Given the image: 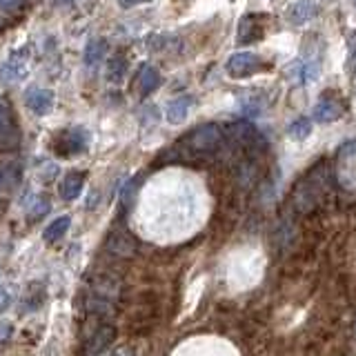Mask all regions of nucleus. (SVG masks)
<instances>
[{
  "instance_id": "obj_1",
  "label": "nucleus",
  "mask_w": 356,
  "mask_h": 356,
  "mask_svg": "<svg viewBox=\"0 0 356 356\" xmlns=\"http://www.w3.org/2000/svg\"><path fill=\"white\" fill-rule=\"evenodd\" d=\"M222 143H225V134L214 122L200 125L194 131L185 134V138L176 145V154L185 156V159H205V156H214Z\"/></svg>"
},
{
  "instance_id": "obj_2",
  "label": "nucleus",
  "mask_w": 356,
  "mask_h": 356,
  "mask_svg": "<svg viewBox=\"0 0 356 356\" xmlns=\"http://www.w3.org/2000/svg\"><path fill=\"white\" fill-rule=\"evenodd\" d=\"M327 185V170L325 163H316L312 170L300 178L292 192V207L298 214H309L318 205L323 189Z\"/></svg>"
},
{
  "instance_id": "obj_3",
  "label": "nucleus",
  "mask_w": 356,
  "mask_h": 356,
  "mask_svg": "<svg viewBox=\"0 0 356 356\" xmlns=\"http://www.w3.org/2000/svg\"><path fill=\"white\" fill-rule=\"evenodd\" d=\"M89 131L83 127H72L60 134V138L56 140V152L60 156H76L89 147Z\"/></svg>"
},
{
  "instance_id": "obj_4",
  "label": "nucleus",
  "mask_w": 356,
  "mask_h": 356,
  "mask_svg": "<svg viewBox=\"0 0 356 356\" xmlns=\"http://www.w3.org/2000/svg\"><path fill=\"white\" fill-rule=\"evenodd\" d=\"M263 67L261 58L256 54H250V51H241V54H234L232 58L227 60V72L234 76V78H245L254 72H259Z\"/></svg>"
},
{
  "instance_id": "obj_5",
  "label": "nucleus",
  "mask_w": 356,
  "mask_h": 356,
  "mask_svg": "<svg viewBox=\"0 0 356 356\" xmlns=\"http://www.w3.org/2000/svg\"><path fill=\"white\" fill-rule=\"evenodd\" d=\"M25 103L27 107L33 111V114L38 116H47L49 111L54 109V94L49 92V89H29V92L25 94Z\"/></svg>"
},
{
  "instance_id": "obj_6",
  "label": "nucleus",
  "mask_w": 356,
  "mask_h": 356,
  "mask_svg": "<svg viewBox=\"0 0 356 356\" xmlns=\"http://www.w3.org/2000/svg\"><path fill=\"white\" fill-rule=\"evenodd\" d=\"M318 14V5L314 0H294L287 9V18L292 25H303V22H309L312 18H316Z\"/></svg>"
},
{
  "instance_id": "obj_7",
  "label": "nucleus",
  "mask_w": 356,
  "mask_h": 356,
  "mask_svg": "<svg viewBox=\"0 0 356 356\" xmlns=\"http://www.w3.org/2000/svg\"><path fill=\"white\" fill-rule=\"evenodd\" d=\"M341 114H343L341 105L330 96L318 100V103L314 105V109H312V118H314L316 122H334V120L341 118Z\"/></svg>"
},
{
  "instance_id": "obj_8",
  "label": "nucleus",
  "mask_w": 356,
  "mask_h": 356,
  "mask_svg": "<svg viewBox=\"0 0 356 356\" xmlns=\"http://www.w3.org/2000/svg\"><path fill=\"white\" fill-rule=\"evenodd\" d=\"M83 185H85V174L81 172H70L67 174L63 181H60V198L63 200H74L81 196L83 192Z\"/></svg>"
},
{
  "instance_id": "obj_9",
  "label": "nucleus",
  "mask_w": 356,
  "mask_h": 356,
  "mask_svg": "<svg viewBox=\"0 0 356 356\" xmlns=\"http://www.w3.org/2000/svg\"><path fill=\"white\" fill-rule=\"evenodd\" d=\"M316 72L318 67L314 63H307V60H296L287 67V76L292 78V81H296L298 85H307L316 78Z\"/></svg>"
},
{
  "instance_id": "obj_10",
  "label": "nucleus",
  "mask_w": 356,
  "mask_h": 356,
  "mask_svg": "<svg viewBox=\"0 0 356 356\" xmlns=\"http://www.w3.org/2000/svg\"><path fill=\"white\" fill-rule=\"evenodd\" d=\"M116 330L111 325H100L96 327V332L92 334V339L87 341V352L89 354H100L103 350H107V345L114 341Z\"/></svg>"
},
{
  "instance_id": "obj_11",
  "label": "nucleus",
  "mask_w": 356,
  "mask_h": 356,
  "mask_svg": "<svg viewBox=\"0 0 356 356\" xmlns=\"http://www.w3.org/2000/svg\"><path fill=\"white\" fill-rule=\"evenodd\" d=\"M194 105V98L192 96H181L172 100L170 105H167V111H165V118L172 122V125H178V122H183L189 114V107Z\"/></svg>"
},
{
  "instance_id": "obj_12",
  "label": "nucleus",
  "mask_w": 356,
  "mask_h": 356,
  "mask_svg": "<svg viewBox=\"0 0 356 356\" xmlns=\"http://www.w3.org/2000/svg\"><path fill=\"white\" fill-rule=\"evenodd\" d=\"M163 83V78H161V72L156 70V67L152 65H145L140 74H138V89L143 94H152L154 89H159Z\"/></svg>"
},
{
  "instance_id": "obj_13",
  "label": "nucleus",
  "mask_w": 356,
  "mask_h": 356,
  "mask_svg": "<svg viewBox=\"0 0 356 356\" xmlns=\"http://www.w3.org/2000/svg\"><path fill=\"white\" fill-rule=\"evenodd\" d=\"M263 38V27L254 22V16H245L238 27V42H256Z\"/></svg>"
},
{
  "instance_id": "obj_14",
  "label": "nucleus",
  "mask_w": 356,
  "mask_h": 356,
  "mask_svg": "<svg viewBox=\"0 0 356 356\" xmlns=\"http://www.w3.org/2000/svg\"><path fill=\"white\" fill-rule=\"evenodd\" d=\"M70 225H72V218L70 216H58V218H54L47 227H44V232H42V238L47 241V243H56L58 238H63L65 234H67V229H70Z\"/></svg>"
},
{
  "instance_id": "obj_15",
  "label": "nucleus",
  "mask_w": 356,
  "mask_h": 356,
  "mask_svg": "<svg viewBox=\"0 0 356 356\" xmlns=\"http://www.w3.org/2000/svg\"><path fill=\"white\" fill-rule=\"evenodd\" d=\"M22 170L18 163H3L0 165V189H11L20 183Z\"/></svg>"
},
{
  "instance_id": "obj_16",
  "label": "nucleus",
  "mask_w": 356,
  "mask_h": 356,
  "mask_svg": "<svg viewBox=\"0 0 356 356\" xmlns=\"http://www.w3.org/2000/svg\"><path fill=\"white\" fill-rule=\"evenodd\" d=\"M11 114L9 105L0 98V143H11Z\"/></svg>"
},
{
  "instance_id": "obj_17",
  "label": "nucleus",
  "mask_w": 356,
  "mask_h": 356,
  "mask_svg": "<svg viewBox=\"0 0 356 356\" xmlns=\"http://www.w3.org/2000/svg\"><path fill=\"white\" fill-rule=\"evenodd\" d=\"M287 134H289V138H294V140H305L312 134V120L303 118V116L296 118L292 125H289Z\"/></svg>"
},
{
  "instance_id": "obj_18",
  "label": "nucleus",
  "mask_w": 356,
  "mask_h": 356,
  "mask_svg": "<svg viewBox=\"0 0 356 356\" xmlns=\"http://www.w3.org/2000/svg\"><path fill=\"white\" fill-rule=\"evenodd\" d=\"M0 76H3V81H7V83H16V81H20L22 76H25V65H20L18 60L11 58L7 65H3Z\"/></svg>"
},
{
  "instance_id": "obj_19",
  "label": "nucleus",
  "mask_w": 356,
  "mask_h": 356,
  "mask_svg": "<svg viewBox=\"0 0 356 356\" xmlns=\"http://www.w3.org/2000/svg\"><path fill=\"white\" fill-rule=\"evenodd\" d=\"M105 51H107L105 40H92V42L87 44V49H85V63H87L89 67L96 65V63L105 56Z\"/></svg>"
},
{
  "instance_id": "obj_20",
  "label": "nucleus",
  "mask_w": 356,
  "mask_h": 356,
  "mask_svg": "<svg viewBox=\"0 0 356 356\" xmlns=\"http://www.w3.org/2000/svg\"><path fill=\"white\" fill-rule=\"evenodd\" d=\"M125 72H127V60L122 58V56H114V58H109V65H107L109 81H122Z\"/></svg>"
},
{
  "instance_id": "obj_21",
  "label": "nucleus",
  "mask_w": 356,
  "mask_h": 356,
  "mask_svg": "<svg viewBox=\"0 0 356 356\" xmlns=\"http://www.w3.org/2000/svg\"><path fill=\"white\" fill-rule=\"evenodd\" d=\"M47 211H49V200H44V198H38L36 200V203H33L31 207H29V218L31 220H38L42 214H47Z\"/></svg>"
},
{
  "instance_id": "obj_22",
  "label": "nucleus",
  "mask_w": 356,
  "mask_h": 356,
  "mask_svg": "<svg viewBox=\"0 0 356 356\" xmlns=\"http://www.w3.org/2000/svg\"><path fill=\"white\" fill-rule=\"evenodd\" d=\"M25 0H0V14H14L22 7Z\"/></svg>"
},
{
  "instance_id": "obj_23",
  "label": "nucleus",
  "mask_w": 356,
  "mask_h": 356,
  "mask_svg": "<svg viewBox=\"0 0 356 356\" xmlns=\"http://www.w3.org/2000/svg\"><path fill=\"white\" fill-rule=\"evenodd\" d=\"M348 72L356 74V33L350 38V54H348Z\"/></svg>"
},
{
  "instance_id": "obj_24",
  "label": "nucleus",
  "mask_w": 356,
  "mask_h": 356,
  "mask_svg": "<svg viewBox=\"0 0 356 356\" xmlns=\"http://www.w3.org/2000/svg\"><path fill=\"white\" fill-rule=\"evenodd\" d=\"M11 337V323H0V341H5V339H9Z\"/></svg>"
},
{
  "instance_id": "obj_25",
  "label": "nucleus",
  "mask_w": 356,
  "mask_h": 356,
  "mask_svg": "<svg viewBox=\"0 0 356 356\" xmlns=\"http://www.w3.org/2000/svg\"><path fill=\"white\" fill-rule=\"evenodd\" d=\"M9 300H11V296H9V292L5 287H0V312H3L7 305H9Z\"/></svg>"
},
{
  "instance_id": "obj_26",
  "label": "nucleus",
  "mask_w": 356,
  "mask_h": 356,
  "mask_svg": "<svg viewBox=\"0 0 356 356\" xmlns=\"http://www.w3.org/2000/svg\"><path fill=\"white\" fill-rule=\"evenodd\" d=\"M109 356H134V352L129 350V348H118V350H114Z\"/></svg>"
},
{
  "instance_id": "obj_27",
  "label": "nucleus",
  "mask_w": 356,
  "mask_h": 356,
  "mask_svg": "<svg viewBox=\"0 0 356 356\" xmlns=\"http://www.w3.org/2000/svg\"><path fill=\"white\" fill-rule=\"evenodd\" d=\"M122 7H134V5H140V3H149V0H118Z\"/></svg>"
},
{
  "instance_id": "obj_28",
  "label": "nucleus",
  "mask_w": 356,
  "mask_h": 356,
  "mask_svg": "<svg viewBox=\"0 0 356 356\" xmlns=\"http://www.w3.org/2000/svg\"><path fill=\"white\" fill-rule=\"evenodd\" d=\"M56 3H65V5H72L74 0H56Z\"/></svg>"
},
{
  "instance_id": "obj_29",
  "label": "nucleus",
  "mask_w": 356,
  "mask_h": 356,
  "mask_svg": "<svg viewBox=\"0 0 356 356\" xmlns=\"http://www.w3.org/2000/svg\"><path fill=\"white\" fill-rule=\"evenodd\" d=\"M354 330H356V325H354Z\"/></svg>"
}]
</instances>
